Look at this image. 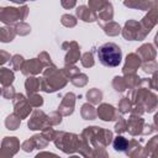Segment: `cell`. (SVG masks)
<instances>
[{
	"mask_svg": "<svg viewBox=\"0 0 158 158\" xmlns=\"http://www.w3.org/2000/svg\"><path fill=\"white\" fill-rule=\"evenodd\" d=\"M62 48L64 51H67V53L64 56V64H75L81 58L80 47H79L78 42H75V41L63 42Z\"/></svg>",
	"mask_w": 158,
	"mask_h": 158,
	"instance_id": "cell-9",
	"label": "cell"
},
{
	"mask_svg": "<svg viewBox=\"0 0 158 158\" xmlns=\"http://www.w3.org/2000/svg\"><path fill=\"white\" fill-rule=\"evenodd\" d=\"M28 6L22 5L20 7H12V6H5L0 9V21L5 25L14 26L19 22H22L26 20L28 15Z\"/></svg>",
	"mask_w": 158,
	"mask_h": 158,
	"instance_id": "cell-6",
	"label": "cell"
},
{
	"mask_svg": "<svg viewBox=\"0 0 158 158\" xmlns=\"http://www.w3.org/2000/svg\"><path fill=\"white\" fill-rule=\"evenodd\" d=\"M60 5L67 9V10H70L73 7H75L77 5V0H60Z\"/></svg>",
	"mask_w": 158,
	"mask_h": 158,
	"instance_id": "cell-51",
	"label": "cell"
},
{
	"mask_svg": "<svg viewBox=\"0 0 158 158\" xmlns=\"http://www.w3.org/2000/svg\"><path fill=\"white\" fill-rule=\"evenodd\" d=\"M21 148H22V151H23V152L30 153V152H32V151L35 149V144H33L32 139H31V138H28V139H26V141H23V142L21 143Z\"/></svg>",
	"mask_w": 158,
	"mask_h": 158,
	"instance_id": "cell-49",
	"label": "cell"
},
{
	"mask_svg": "<svg viewBox=\"0 0 158 158\" xmlns=\"http://www.w3.org/2000/svg\"><path fill=\"white\" fill-rule=\"evenodd\" d=\"M80 63L84 68H91L94 67L95 64V59H94V56L91 52H85L84 54H81V58H80Z\"/></svg>",
	"mask_w": 158,
	"mask_h": 158,
	"instance_id": "cell-38",
	"label": "cell"
},
{
	"mask_svg": "<svg viewBox=\"0 0 158 158\" xmlns=\"http://www.w3.org/2000/svg\"><path fill=\"white\" fill-rule=\"evenodd\" d=\"M1 96H2L4 99H7V100H14V98L16 96L15 88H14L12 85L1 86Z\"/></svg>",
	"mask_w": 158,
	"mask_h": 158,
	"instance_id": "cell-44",
	"label": "cell"
},
{
	"mask_svg": "<svg viewBox=\"0 0 158 158\" xmlns=\"http://www.w3.org/2000/svg\"><path fill=\"white\" fill-rule=\"evenodd\" d=\"M25 89H26L27 95L37 93L38 90H41V80H40V78H37L35 75L27 77L26 81H25Z\"/></svg>",
	"mask_w": 158,
	"mask_h": 158,
	"instance_id": "cell-23",
	"label": "cell"
},
{
	"mask_svg": "<svg viewBox=\"0 0 158 158\" xmlns=\"http://www.w3.org/2000/svg\"><path fill=\"white\" fill-rule=\"evenodd\" d=\"M40 80H41V90L49 94L63 89L69 79L67 78V75L63 73L62 69H58L56 65H52L43 69Z\"/></svg>",
	"mask_w": 158,
	"mask_h": 158,
	"instance_id": "cell-2",
	"label": "cell"
},
{
	"mask_svg": "<svg viewBox=\"0 0 158 158\" xmlns=\"http://www.w3.org/2000/svg\"><path fill=\"white\" fill-rule=\"evenodd\" d=\"M123 5L128 9L148 11L153 5V0H123Z\"/></svg>",
	"mask_w": 158,
	"mask_h": 158,
	"instance_id": "cell-21",
	"label": "cell"
},
{
	"mask_svg": "<svg viewBox=\"0 0 158 158\" xmlns=\"http://www.w3.org/2000/svg\"><path fill=\"white\" fill-rule=\"evenodd\" d=\"M153 125L156 126V128H157V131H158V111L154 114V116H153Z\"/></svg>",
	"mask_w": 158,
	"mask_h": 158,
	"instance_id": "cell-55",
	"label": "cell"
},
{
	"mask_svg": "<svg viewBox=\"0 0 158 158\" xmlns=\"http://www.w3.org/2000/svg\"><path fill=\"white\" fill-rule=\"evenodd\" d=\"M151 86L153 90H157L158 91V70H156L153 74H152V78H151Z\"/></svg>",
	"mask_w": 158,
	"mask_h": 158,
	"instance_id": "cell-52",
	"label": "cell"
},
{
	"mask_svg": "<svg viewBox=\"0 0 158 158\" xmlns=\"http://www.w3.org/2000/svg\"><path fill=\"white\" fill-rule=\"evenodd\" d=\"M10 1H12V2H15V4H23L25 1H35V0H10Z\"/></svg>",
	"mask_w": 158,
	"mask_h": 158,
	"instance_id": "cell-56",
	"label": "cell"
},
{
	"mask_svg": "<svg viewBox=\"0 0 158 158\" xmlns=\"http://www.w3.org/2000/svg\"><path fill=\"white\" fill-rule=\"evenodd\" d=\"M15 30L19 36H27L31 32V26L22 21V22H19L15 25Z\"/></svg>",
	"mask_w": 158,
	"mask_h": 158,
	"instance_id": "cell-41",
	"label": "cell"
},
{
	"mask_svg": "<svg viewBox=\"0 0 158 158\" xmlns=\"http://www.w3.org/2000/svg\"><path fill=\"white\" fill-rule=\"evenodd\" d=\"M152 6H154V7L158 9V0H153V5Z\"/></svg>",
	"mask_w": 158,
	"mask_h": 158,
	"instance_id": "cell-58",
	"label": "cell"
},
{
	"mask_svg": "<svg viewBox=\"0 0 158 158\" xmlns=\"http://www.w3.org/2000/svg\"><path fill=\"white\" fill-rule=\"evenodd\" d=\"M141 68L146 74H153L156 70H158V63L154 59L148 60V62H142Z\"/></svg>",
	"mask_w": 158,
	"mask_h": 158,
	"instance_id": "cell-39",
	"label": "cell"
},
{
	"mask_svg": "<svg viewBox=\"0 0 158 158\" xmlns=\"http://www.w3.org/2000/svg\"><path fill=\"white\" fill-rule=\"evenodd\" d=\"M75 15L79 20H81L84 22H95L99 19L96 11L91 10L89 6H85V5L78 6L77 10H75Z\"/></svg>",
	"mask_w": 158,
	"mask_h": 158,
	"instance_id": "cell-17",
	"label": "cell"
},
{
	"mask_svg": "<svg viewBox=\"0 0 158 158\" xmlns=\"http://www.w3.org/2000/svg\"><path fill=\"white\" fill-rule=\"evenodd\" d=\"M132 106H133V102L132 100L128 98V96H123L118 101V111L122 114V115H126V114H131V110H132Z\"/></svg>",
	"mask_w": 158,
	"mask_h": 158,
	"instance_id": "cell-32",
	"label": "cell"
},
{
	"mask_svg": "<svg viewBox=\"0 0 158 158\" xmlns=\"http://www.w3.org/2000/svg\"><path fill=\"white\" fill-rule=\"evenodd\" d=\"M62 117L63 115L57 110V111H52L49 115H48V125L49 126H57V125H60L62 122Z\"/></svg>",
	"mask_w": 158,
	"mask_h": 158,
	"instance_id": "cell-43",
	"label": "cell"
},
{
	"mask_svg": "<svg viewBox=\"0 0 158 158\" xmlns=\"http://www.w3.org/2000/svg\"><path fill=\"white\" fill-rule=\"evenodd\" d=\"M98 21L99 22H109V21H112L114 19V7H112V4L109 2L101 11H99V15H98Z\"/></svg>",
	"mask_w": 158,
	"mask_h": 158,
	"instance_id": "cell-27",
	"label": "cell"
},
{
	"mask_svg": "<svg viewBox=\"0 0 158 158\" xmlns=\"http://www.w3.org/2000/svg\"><path fill=\"white\" fill-rule=\"evenodd\" d=\"M98 57H99V62L105 65V67H117L120 65L121 60H122V52L121 48L114 43V42H107L101 44L98 48Z\"/></svg>",
	"mask_w": 158,
	"mask_h": 158,
	"instance_id": "cell-5",
	"label": "cell"
},
{
	"mask_svg": "<svg viewBox=\"0 0 158 158\" xmlns=\"http://www.w3.org/2000/svg\"><path fill=\"white\" fill-rule=\"evenodd\" d=\"M80 137L84 143L91 147L93 149V157H107L106 147L112 143L114 139V133L110 130L99 127V126H89L85 127Z\"/></svg>",
	"mask_w": 158,
	"mask_h": 158,
	"instance_id": "cell-1",
	"label": "cell"
},
{
	"mask_svg": "<svg viewBox=\"0 0 158 158\" xmlns=\"http://www.w3.org/2000/svg\"><path fill=\"white\" fill-rule=\"evenodd\" d=\"M27 98H28V101L32 105V107H41L43 105V98L37 93L30 94V95H27Z\"/></svg>",
	"mask_w": 158,
	"mask_h": 158,
	"instance_id": "cell-45",
	"label": "cell"
},
{
	"mask_svg": "<svg viewBox=\"0 0 158 158\" xmlns=\"http://www.w3.org/2000/svg\"><path fill=\"white\" fill-rule=\"evenodd\" d=\"M23 63H25V59L21 54H14L10 59V65L12 70H21L23 67Z\"/></svg>",
	"mask_w": 158,
	"mask_h": 158,
	"instance_id": "cell-37",
	"label": "cell"
},
{
	"mask_svg": "<svg viewBox=\"0 0 158 158\" xmlns=\"http://www.w3.org/2000/svg\"><path fill=\"white\" fill-rule=\"evenodd\" d=\"M128 139L127 138H125L123 136H121V135H117L114 139H112V147H114V149L116 151V152H123L125 153V151L127 149V146H128Z\"/></svg>",
	"mask_w": 158,
	"mask_h": 158,
	"instance_id": "cell-29",
	"label": "cell"
},
{
	"mask_svg": "<svg viewBox=\"0 0 158 158\" xmlns=\"http://www.w3.org/2000/svg\"><path fill=\"white\" fill-rule=\"evenodd\" d=\"M54 144L58 149H60L65 154H74L79 153V149L81 147L83 139L80 136L72 133V132H64V131H57Z\"/></svg>",
	"mask_w": 158,
	"mask_h": 158,
	"instance_id": "cell-4",
	"label": "cell"
},
{
	"mask_svg": "<svg viewBox=\"0 0 158 158\" xmlns=\"http://www.w3.org/2000/svg\"><path fill=\"white\" fill-rule=\"evenodd\" d=\"M154 131H157V128H156V126H154V125L144 123V126H143V131H142V135L148 136V135H152Z\"/></svg>",
	"mask_w": 158,
	"mask_h": 158,
	"instance_id": "cell-50",
	"label": "cell"
},
{
	"mask_svg": "<svg viewBox=\"0 0 158 158\" xmlns=\"http://www.w3.org/2000/svg\"><path fill=\"white\" fill-rule=\"evenodd\" d=\"M60 23L64 26V27H68V28H72V27H75L77 23H78V20L75 16L70 15V14H64L62 15L60 17Z\"/></svg>",
	"mask_w": 158,
	"mask_h": 158,
	"instance_id": "cell-35",
	"label": "cell"
},
{
	"mask_svg": "<svg viewBox=\"0 0 158 158\" xmlns=\"http://www.w3.org/2000/svg\"><path fill=\"white\" fill-rule=\"evenodd\" d=\"M20 125H21V118H20L15 112H14V114H10V115L5 118V126H6V128L10 130V131L17 130V128L20 127Z\"/></svg>",
	"mask_w": 158,
	"mask_h": 158,
	"instance_id": "cell-30",
	"label": "cell"
},
{
	"mask_svg": "<svg viewBox=\"0 0 158 158\" xmlns=\"http://www.w3.org/2000/svg\"><path fill=\"white\" fill-rule=\"evenodd\" d=\"M96 111H98V117L106 122L117 121L122 115L120 111H117V109H115L112 105L106 104V102L99 104V107L96 109Z\"/></svg>",
	"mask_w": 158,
	"mask_h": 158,
	"instance_id": "cell-11",
	"label": "cell"
},
{
	"mask_svg": "<svg viewBox=\"0 0 158 158\" xmlns=\"http://www.w3.org/2000/svg\"><path fill=\"white\" fill-rule=\"evenodd\" d=\"M142 65V59L141 57L133 52V53H128L126 56L125 59V64L122 67V73L123 74H128V73H136L137 69Z\"/></svg>",
	"mask_w": 158,
	"mask_h": 158,
	"instance_id": "cell-16",
	"label": "cell"
},
{
	"mask_svg": "<svg viewBox=\"0 0 158 158\" xmlns=\"http://www.w3.org/2000/svg\"><path fill=\"white\" fill-rule=\"evenodd\" d=\"M42 136L48 141V142H51V141H54V138H56V135H57V131H54L53 128H52V126H47V127H44L43 130H42Z\"/></svg>",
	"mask_w": 158,
	"mask_h": 158,
	"instance_id": "cell-47",
	"label": "cell"
},
{
	"mask_svg": "<svg viewBox=\"0 0 158 158\" xmlns=\"http://www.w3.org/2000/svg\"><path fill=\"white\" fill-rule=\"evenodd\" d=\"M12 56H10V53L5 52V51H0V63L1 64H5L6 62H9L11 59Z\"/></svg>",
	"mask_w": 158,
	"mask_h": 158,
	"instance_id": "cell-53",
	"label": "cell"
},
{
	"mask_svg": "<svg viewBox=\"0 0 158 158\" xmlns=\"http://www.w3.org/2000/svg\"><path fill=\"white\" fill-rule=\"evenodd\" d=\"M154 46L158 48V31H157V33H156V36H154Z\"/></svg>",
	"mask_w": 158,
	"mask_h": 158,
	"instance_id": "cell-57",
	"label": "cell"
},
{
	"mask_svg": "<svg viewBox=\"0 0 158 158\" xmlns=\"http://www.w3.org/2000/svg\"><path fill=\"white\" fill-rule=\"evenodd\" d=\"M125 154L131 157V158H139V157H144L143 153V147L142 144L137 141V139H131L128 142L127 149L125 151Z\"/></svg>",
	"mask_w": 158,
	"mask_h": 158,
	"instance_id": "cell-19",
	"label": "cell"
},
{
	"mask_svg": "<svg viewBox=\"0 0 158 158\" xmlns=\"http://www.w3.org/2000/svg\"><path fill=\"white\" fill-rule=\"evenodd\" d=\"M44 65L42 64V62L37 58H31L28 60H25L23 67L21 69V73L25 77H31V75H38L40 73L43 72Z\"/></svg>",
	"mask_w": 158,
	"mask_h": 158,
	"instance_id": "cell-14",
	"label": "cell"
},
{
	"mask_svg": "<svg viewBox=\"0 0 158 158\" xmlns=\"http://www.w3.org/2000/svg\"><path fill=\"white\" fill-rule=\"evenodd\" d=\"M47 126H49L48 125V115H46L40 109H35L31 112V116H30L28 122H27V127L31 131H37V130L42 131Z\"/></svg>",
	"mask_w": 158,
	"mask_h": 158,
	"instance_id": "cell-8",
	"label": "cell"
},
{
	"mask_svg": "<svg viewBox=\"0 0 158 158\" xmlns=\"http://www.w3.org/2000/svg\"><path fill=\"white\" fill-rule=\"evenodd\" d=\"M15 80V74L11 69L2 67L0 69V83L1 86H7V85H12V81Z\"/></svg>",
	"mask_w": 158,
	"mask_h": 158,
	"instance_id": "cell-26",
	"label": "cell"
},
{
	"mask_svg": "<svg viewBox=\"0 0 158 158\" xmlns=\"http://www.w3.org/2000/svg\"><path fill=\"white\" fill-rule=\"evenodd\" d=\"M135 105H138L143 107L144 112H153L158 107V96L152 91V89L146 86H137L133 90H130V94L127 95Z\"/></svg>",
	"mask_w": 158,
	"mask_h": 158,
	"instance_id": "cell-3",
	"label": "cell"
},
{
	"mask_svg": "<svg viewBox=\"0 0 158 158\" xmlns=\"http://www.w3.org/2000/svg\"><path fill=\"white\" fill-rule=\"evenodd\" d=\"M136 53L141 57L142 62H148V60H153L157 57V51L156 47L151 43H143L139 48H137Z\"/></svg>",
	"mask_w": 158,
	"mask_h": 158,
	"instance_id": "cell-18",
	"label": "cell"
},
{
	"mask_svg": "<svg viewBox=\"0 0 158 158\" xmlns=\"http://www.w3.org/2000/svg\"><path fill=\"white\" fill-rule=\"evenodd\" d=\"M143 153H144V157L158 158V135L153 136L147 142L146 147H143Z\"/></svg>",
	"mask_w": 158,
	"mask_h": 158,
	"instance_id": "cell-22",
	"label": "cell"
},
{
	"mask_svg": "<svg viewBox=\"0 0 158 158\" xmlns=\"http://www.w3.org/2000/svg\"><path fill=\"white\" fill-rule=\"evenodd\" d=\"M88 81H89L88 75L84 74V73H79V74L74 75V77L70 79V83H72L74 86H77V88H83V86H85V85L88 84Z\"/></svg>",
	"mask_w": 158,
	"mask_h": 158,
	"instance_id": "cell-34",
	"label": "cell"
},
{
	"mask_svg": "<svg viewBox=\"0 0 158 158\" xmlns=\"http://www.w3.org/2000/svg\"><path fill=\"white\" fill-rule=\"evenodd\" d=\"M109 2V0H88V6L94 11H101Z\"/></svg>",
	"mask_w": 158,
	"mask_h": 158,
	"instance_id": "cell-40",
	"label": "cell"
},
{
	"mask_svg": "<svg viewBox=\"0 0 158 158\" xmlns=\"http://www.w3.org/2000/svg\"><path fill=\"white\" fill-rule=\"evenodd\" d=\"M99 22V21H98ZM99 26L102 28L104 33L109 37H116L121 33V26L115 22V21H109V22H99Z\"/></svg>",
	"mask_w": 158,
	"mask_h": 158,
	"instance_id": "cell-20",
	"label": "cell"
},
{
	"mask_svg": "<svg viewBox=\"0 0 158 158\" xmlns=\"http://www.w3.org/2000/svg\"><path fill=\"white\" fill-rule=\"evenodd\" d=\"M112 88H114L115 91H117V93H123V91L127 89V84H126L125 77L116 75V77L112 79Z\"/></svg>",
	"mask_w": 158,
	"mask_h": 158,
	"instance_id": "cell-33",
	"label": "cell"
},
{
	"mask_svg": "<svg viewBox=\"0 0 158 158\" xmlns=\"http://www.w3.org/2000/svg\"><path fill=\"white\" fill-rule=\"evenodd\" d=\"M125 77V80H126V84H127V89L128 90H133L136 89L137 86H139V83H141V79L136 73H128V74H123Z\"/></svg>",
	"mask_w": 158,
	"mask_h": 158,
	"instance_id": "cell-31",
	"label": "cell"
},
{
	"mask_svg": "<svg viewBox=\"0 0 158 158\" xmlns=\"http://www.w3.org/2000/svg\"><path fill=\"white\" fill-rule=\"evenodd\" d=\"M115 132L117 135H122L123 132H127V120H125L122 116L116 121L115 123Z\"/></svg>",
	"mask_w": 158,
	"mask_h": 158,
	"instance_id": "cell-46",
	"label": "cell"
},
{
	"mask_svg": "<svg viewBox=\"0 0 158 158\" xmlns=\"http://www.w3.org/2000/svg\"><path fill=\"white\" fill-rule=\"evenodd\" d=\"M43 156H54V157H57L54 153H51V152H40L36 157H37V158H40V157H43Z\"/></svg>",
	"mask_w": 158,
	"mask_h": 158,
	"instance_id": "cell-54",
	"label": "cell"
},
{
	"mask_svg": "<svg viewBox=\"0 0 158 158\" xmlns=\"http://www.w3.org/2000/svg\"><path fill=\"white\" fill-rule=\"evenodd\" d=\"M75 101H77V95L74 93H72V91L67 93L63 96V99H62V101H60V104L58 106V111L63 116H70L74 112Z\"/></svg>",
	"mask_w": 158,
	"mask_h": 158,
	"instance_id": "cell-13",
	"label": "cell"
},
{
	"mask_svg": "<svg viewBox=\"0 0 158 158\" xmlns=\"http://www.w3.org/2000/svg\"><path fill=\"white\" fill-rule=\"evenodd\" d=\"M85 96H86L88 102H90L93 105H98L102 100V91L99 90V89H96V88H93V89H89L86 91Z\"/></svg>",
	"mask_w": 158,
	"mask_h": 158,
	"instance_id": "cell-28",
	"label": "cell"
},
{
	"mask_svg": "<svg viewBox=\"0 0 158 158\" xmlns=\"http://www.w3.org/2000/svg\"><path fill=\"white\" fill-rule=\"evenodd\" d=\"M12 105H14V112L22 120V118H27L32 111V105L28 101V98H26L23 94L19 93L16 94V96L12 100Z\"/></svg>",
	"mask_w": 158,
	"mask_h": 158,
	"instance_id": "cell-7",
	"label": "cell"
},
{
	"mask_svg": "<svg viewBox=\"0 0 158 158\" xmlns=\"http://www.w3.org/2000/svg\"><path fill=\"white\" fill-rule=\"evenodd\" d=\"M30 138L32 139V142H33L36 149H43V148H46V147L48 146V141L42 136V133H41V135H40V133L33 135V136L30 137Z\"/></svg>",
	"mask_w": 158,
	"mask_h": 158,
	"instance_id": "cell-36",
	"label": "cell"
},
{
	"mask_svg": "<svg viewBox=\"0 0 158 158\" xmlns=\"http://www.w3.org/2000/svg\"><path fill=\"white\" fill-rule=\"evenodd\" d=\"M62 70H63V73L67 75V78L70 80L74 75H77V74H79L80 72H79V68L78 67H75L74 64H65L63 68H62Z\"/></svg>",
	"mask_w": 158,
	"mask_h": 158,
	"instance_id": "cell-42",
	"label": "cell"
},
{
	"mask_svg": "<svg viewBox=\"0 0 158 158\" xmlns=\"http://www.w3.org/2000/svg\"><path fill=\"white\" fill-rule=\"evenodd\" d=\"M38 59L42 62V64L44 65V68H47V67H52V65H54V63L52 62V58H51V56L47 53V52H41L40 54H38Z\"/></svg>",
	"mask_w": 158,
	"mask_h": 158,
	"instance_id": "cell-48",
	"label": "cell"
},
{
	"mask_svg": "<svg viewBox=\"0 0 158 158\" xmlns=\"http://www.w3.org/2000/svg\"><path fill=\"white\" fill-rule=\"evenodd\" d=\"M80 116H81L84 120H95L96 116H98V111H96V109L94 107L93 104L85 102V104L81 105Z\"/></svg>",
	"mask_w": 158,
	"mask_h": 158,
	"instance_id": "cell-24",
	"label": "cell"
},
{
	"mask_svg": "<svg viewBox=\"0 0 158 158\" xmlns=\"http://www.w3.org/2000/svg\"><path fill=\"white\" fill-rule=\"evenodd\" d=\"M20 141L17 137H4L1 142V158H10L15 156L20 149Z\"/></svg>",
	"mask_w": 158,
	"mask_h": 158,
	"instance_id": "cell-10",
	"label": "cell"
},
{
	"mask_svg": "<svg viewBox=\"0 0 158 158\" xmlns=\"http://www.w3.org/2000/svg\"><path fill=\"white\" fill-rule=\"evenodd\" d=\"M16 35H17V33H16V30H15V27H12V26L6 25V26H4V27L0 28V41H1L2 43L11 42V41L15 38Z\"/></svg>",
	"mask_w": 158,
	"mask_h": 158,
	"instance_id": "cell-25",
	"label": "cell"
},
{
	"mask_svg": "<svg viewBox=\"0 0 158 158\" xmlns=\"http://www.w3.org/2000/svg\"><path fill=\"white\" fill-rule=\"evenodd\" d=\"M139 28H141V25L138 21L136 20H127L121 30V33H122V37L126 40V41H137V37H138V33H139Z\"/></svg>",
	"mask_w": 158,
	"mask_h": 158,
	"instance_id": "cell-12",
	"label": "cell"
},
{
	"mask_svg": "<svg viewBox=\"0 0 158 158\" xmlns=\"http://www.w3.org/2000/svg\"><path fill=\"white\" fill-rule=\"evenodd\" d=\"M143 126H144V120L142 118V116L131 114L130 118L127 120V132L133 137L141 136L143 131Z\"/></svg>",
	"mask_w": 158,
	"mask_h": 158,
	"instance_id": "cell-15",
	"label": "cell"
}]
</instances>
